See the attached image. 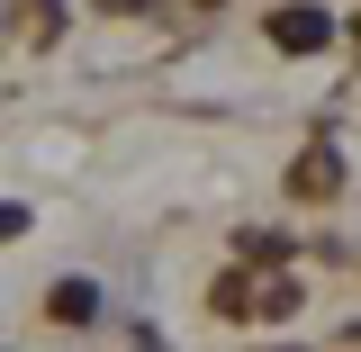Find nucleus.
I'll list each match as a JSON object with an SVG mask.
<instances>
[{
    "label": "nucleus",
    "instance_id": "obj_9",
    "mask_svg": "<svg viewBox=\"0 0 361 352\" xmlns=\"http://www.w3.org/2000/svg\"><path fill=\"white\" fill-rule=\"evenodd\" d=\"M280 352H289V344H280Z\"/></svg>",
    "mask_w": 361,
    "mask_h": 352
},
{
    "label": "nucleus",
    "instance_id": "obj_2",
    "mask_svg": "<svg viewBox=\"0 0 361 352\" xmlns=\"http://www.w3.org/2000/svg\"><path fill=\"white\" fill-rule=\"evenodd\" d=\"M343 181H353V163H343V145H334V135L298 145V163H289V199H298V208H334V199H343Z\"/></svg>",
    "mask_w": 361,
    "mask_h": 352
},
{
    "label": "nucleus",
    "instance_id": "obj_7",
    "mask_svg": "<svg viewBox=\"0 0 361 352\" xmlns=\"http://www.w3.org/2000/svg\"><path fill=\"white\" fill-rule=\"evenodd\" d=\"M99 18H145V9H163V0H90Z\"/></svg>",
    "mask_w": 361,
    "mask_h": 352
},
{
    "label": "nucleus",
    "instance_id": "obj_4",
    "mask_svg": "<svg viewBox=\"0 0 361 352\" xmlns=\"http://www.w3.org/2000/svg\"><path fill=\"white\" fill-rule=\"evenodd\" d=\"M298 308H307V280H298V271H271V280H253V325H289Z\"/></svg>",
    "mask_w": 361,
    "mask_h": 352
},
{
    "label": "nucleus",
    "instance_id": "obj_10",
    "mask_svg": "<svg viewBox=\"0 0 361 352\" xmlns=\"http://www.w3.org/2000/svg\"><path fill=\"white\" fill-rule=\"evenodd\" d=\"M262 9H271V0H262Z\"/></svg>",
    "mask_w": 361,
    "mask_h": 352
},
{
    "label": "nucleus",
    "instance_id": "obj_1",
    "mask_svg": "<svg viewBox=\"0 0 361 352\" xmlns=\"http://www.w3.org/2000/svg\"><path fill=\"white\" fill-rule=\"evenodd\" d=\"M262 45L280 63H316V54L343 45V9H325V0H271L262 9Z\"/></svg>",
    "mask_w": 361,
    "mask_h": 352
},
{
    "label": "nucleus",
    "instance_id": "obj_6",
    "mask_svg": "<svg viewBox=\"0 0 361 352\" xmlns=\"http://www.w3.org/2000/svg\"><path fill=\"white\" fill-rule=\"evenodd\" d=\"M27 226H37V208H27V199H0V244H18Z\"/></svg>",
    "mask_w": 361,
    "mask_h": 352
},
{
    "label": "nucleus",
    "instance_id": "obj_8",
    "mask_svg": "<svg viewBox=\"0 0 361 352\" xmlns=\"http://www.w3.org/2000/svg\"><path fill=\"white\" fill-rule=\"evenodd\" d=\"M343 28H353V37H361V18H343Z\"/></svg>",
    "mask_w": 361,
    "mask_h": 352
},
{
    "label": "nucleus",
    "instance_id": "obj_5",
    "mask_svg": "<svg viewBox=\"0 0 361 352\" xmlns=\"http://www.w3.org/2000/svg\"><path fill=\"white\" fill-rule=\"evenodd\" d=\"M208 308L226 316V325H253V271L235 262V271H217V289H208Z\"/></svg>",
    "mask_w": 361,
    "mask_h": 352
},
{
    "label": "nucleus",
    "instance_id": "obj_3",
    "mask_svg": "<svg viewBox=\"0 0 361 352\" xmlns=\"http://www.w3.org/2000/svg\"><path fill=\"white\" fill-rule=\"evenodd\" d=\"M45 316H54V325H99V316H109V289H99L90 271H63V280L45 289Z\"/></svg>",
    "mask_w": 361,
    "mask_h": 352
}]
</instances>
